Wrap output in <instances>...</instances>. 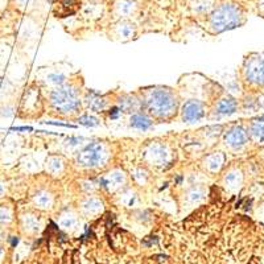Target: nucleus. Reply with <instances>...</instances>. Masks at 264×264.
<instances>
[{
  "label": "nucleus",
  "instance_id": "nucleus-1",
  "mask_svg": "<svg viewBox=\"0 0 264 264\" xmlns=\"http://www.w3.org/2000/svg\"><path fill=\"white\" fill-rule=\"evenodd\" d=\"M245 23V13L236 4H224L213 13L210 27L215 33L234 29Z\"/></svg>",
  "mask_w": 264,
  "mask_h": 264
},
{
  "label": "nucleus",
  "instance_id": "nucleus-2",
  "mask_svg": "<svg viewBox=\"0 0 264 264\" xmlns=\"http://www.w3.org/2000/svg\"><path fill=\"white\" fill-rule=\"evenodd\" d=\"M148 110L159 118H169L177 108V99L169 89H153L145 99Z\"/></svg>",
  "mask_w": 264,
  "mask_h": 264
},
{
  "label": "nucleus",
  "instance_id": "nucleus-3",
  "mask_svg": "<svg viewBox=\"0 0 264 264\" xmlns=\"http://www.w3.org/2000/svg\"><path fill=\"white\" fill-rule=\"evenodd\" d=\"M242 76L246 86L264 93V53H251L246 57Z\"/></svg>",
  "mask_w": 264,
  "mask_h": 264
},
{
  "label": "nucleus",
  "instance_id": "nucleus-4",
  "mask_svg": "<svg viewBox=\"0 0 264 264\" xmlns=\"http://www.w3.org/2000/svg\"><path fill=\"white\" fill-rule=\"evenodd\" d=\"M53 107L60 113H73L79 107V99L76 92L70 87H60L51 95Z\"/></svg>",
  "mask_w": 264,
  "mask_h": 264
},
{
  "label": "nucleus",
  "instance_id": "nucleus-5",
  "mask_svg": "<svg viewBox=\"0 0 264 264\" xmlns=\"http://www.w3.org/2000/svg\"><path fill=\"white\" fill-rule=\"evenodd\" d=\"M104 158H106V149L103 145L93 143L79 152V155L77 156V163L81 167L95 168L101 165V163H103Z\"/></svg>",
  "mask_w": 264,
  "mask_h": 264
},
{
  "label": "nucleus",
  "instance_id": "nucleus-6",
  "mask_svg": "<svg viewBox=\"0 0 264 264\" xmlns=\"http://www.w3.org/2000/svg\"><path fill=\"white\" fill-rule=\"evenodd\" d=\"M249 131L243 126H233L225 134V143L234 151H240L250 143Z\"/></svg>",
  "mask_w": 264,
  "mask_h": 264
},
{
  "label": "nucleus",
  "instance_id": "nucleus-7",
  "mask_svg": "<svg viewBox=\"0 0 264 264\" xmlns=\"http://www.w3.org/2000/svg\"><path fill=\"white\" fill-rule=\"evenodd\" d=\"M205 117V107L200 101H188L183 106V120L184 122H197Z\"/></svg>",
  "mask_w": 264,
  "mask_h": 264
},
{
  "label": "nucleus",
  "instance_id": "nucleus-8",
  "mask_svg": "<svg viewBox=\"0 0 264 264\" xmlns=\"http://www.w3.org/2000/svg\"><path fill=\"white\" fill-rule=\"evenodd\" d=\"M249 135L252 142L264 145V115L251 119L249 126Z\"/></svg>",
  "mask_w": 264,
  "mask_h": 264
},
{
  "label": "nucleus",
  "instance_id": "nucleus-9",
  "mask_svg": "<svg viewBox=\"0 0 264 264\" xmlns=\"http://www.w3.org/2000/svg\"><path fill=\"white\" fill-rule=\"evenodd\" d=\"M238 110V102L231 97H226L224 99H221L217 104L215 113L218 115H224V117H230L233 114L236 113Z\"/></svg>",
  "mask_w": 264,
  "mask_h": 264
},
{
  "label": "nucleus",
  "instance_id": "nucleus-10",
  "mask_svg": "<svg viewBox=\"0 0 264 264\" xmlns=\"http://www.w3.org/2000/svg\"><path fill=\"white\" fill-rule=\"evenodd\" d=\"M131 126L136 129H142V131H147L153 126V122L148 117L143 115V114H135L131 118Z\"/></svg>",
  "mask_w": 264,
  "mask_h": 264
},
{
  "label": "nucleus",
  "instance_id": "nucleus-11",
  "mask_svg": "<svg viewBox=\"0 0 264 264\" xmlns=\"http://www.w3.org/2000/svg\"><path fill=\"white\" fill-rule=\"evenodd\" d=\"M120 110L124 111V113H131V111L139 110V102L135 99H124V101H120Z\"/></svg>",
  "mask_w": 264,
  "mask_h": 264
},
{
  "label": "nucleus",
  "instance_id": "nucleus-12",
  "mask_svg": "<svg viewBox=\"0 0 264 264\" xmlns=\"http://www.w3.org/2000/svg\"><path fill=\"white\" fill-rule=\"evenodd\" d=\"M79 124H83V126H87V127H94L99 124L97 118L94 117H89V115H85V117H81L78 119Z\"/></svg>",
  "mask_w": 264,
  "mask_h": 264
},
{
  "label": "nucleus",
  "instance_id": "nucleus-13",
  "mask_svg": "<svg viewBox=\"0 0 264 264\" xmlns=\"http://www.w3.org/2000/svg\"><path fill=\"white\" fill-rule=\"evenodd\" d=\"M120 108H118V107H113V108H111V111H110V117L113 118V119H115V118H118V115H119V113H120Z\"/></svg>",
  "mask_w": 264,
  "mask_h": 264
},
{
  "label": "nucleus",
  "instance_id": "nucleus-14",
  "mask_svg": "<svg viewBox=\"0 0 264 264\" xmlns=\"http://www.w3.org/2000/svg\"><path fill=\"white\" fill-rule=\"evenodd\" d=\"M258 106L264 107V93L258 98Z\"/></svg>",
  "mask_w": 264,
  "mask_h": 264
},
{
  "label": "nucleus",
  "instance_id": "nucleus-15",
  "mask_svg": "<svg viewBox=\"0 0 264 264\" xmlns=\"http://www.w3.org/2000/svg\"><path fill=\"white\" fill-rule=\"evenodd\" d=\"M31 127H17V128H13V131H31Z\"/></svg>",
  "mask_w": 264,
  "mask_h": 264
},
{
  "label": "nucleus",
  "instance_id": "nucleus-16",
  "mask_svg": "<svg viewBox=\"0 0 264 264\" xmlns=\"http://www.w3.org/2000/svg\"><path fill=\"white\" fill-rule=\"evenodd\" d=\"M259 8H260V12L263 13L264 16V0H260V2H259Z\"/></svg>",
  "mask_w": 264,
  "mask_h": 264
},
{
  "label": "nucleus",
  "instance_id": "nucleus-17",
  "mask_svg": "<svg viewBox=\"0 0 264 264\" xmlns=\"http://www.w3.org/2000/svg\"><path fill=\"white\" fill-rule=\"evenodd\" d=\"M11 243H12V246H16V245H17V243H19V239H17V238H12Z\"/></svg>",
  "mask_w": 264,
  "mask_h": 264
},
{
  "label": "nucleus",
  "instance_id": "nucleus-18",
  "mask_svg": "<svg viewBox=\"0 0 264 264\" xmlns=\"http://www.w3.org/2000/svg\"><path fill=\"white\" fill-rule=\"evenodd\" d=\"M0 254H2V251H0Z\"/></svg>",
  "mask_w": 264,
  "mask_h": 264
}]
</instances>
